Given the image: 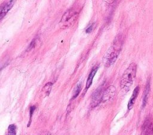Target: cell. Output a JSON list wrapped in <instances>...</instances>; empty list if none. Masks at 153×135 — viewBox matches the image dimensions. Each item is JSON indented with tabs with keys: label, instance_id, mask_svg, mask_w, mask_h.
Returning a JSON list of instances; mask_svg holds the SVG:
<instances>
[{
	"label": "cell",
	"instance_id": "obj_1",
	"mask_svg": "<svg viewBox=\"0 0 153 135\" xmlns=\"http://www.w3.org/2000/svg\"><path fill=\"white\" fill-rule=\"evenodd\" d=\"M123 45V37L121 34L117 35L114 39L111 46L107 51L104 56V62L106 67L114 64L121 51Z\"/></svg>",
	"mask_w": 153,
	"mask_h": 135
},
{
	"label": "cell",
	"instance_id": "obj_2",
	"mask_svg": "<svg viewBox=\"0 0 153 135\" xmlns=\"http://www.w3.org/2000/svg\"><path fill=\"white\" fill-rule=\"evenodd\" d=\"M136 67L137 66L135 63H131L121 77L120 87L125 92H127L130 90V87L133 84V80L136 76Z\"/></svg>",
	"mask_w": 153,
	"mask_h": 135
},
{
	"label": "cell",
	"instance_id": "obj_3",
	"mask_svg": "<svg viewBox=\"0 0 153 135\" xmlns=\"http://www.w3.org/2000/svg\"><path fill=\"white\" fill-rule=\"evenodd\" d=\"M103 93V90L102 86H100L99 88H97V90L93 93L91 103V105L93 107L96 106L102 101Z\"/></svg>",
	"mask_w": 153,
	"mask_h": 135
},
{
	"label": "cell",
	"instance_id": "obj_4",
	"mask_svg": "<svg viewBox=\"0 0 153 135\" xmlns=\"http://www.w3.org/2000/svg\"><path fill=\"white\" fill-rule=\"evenodd\" d=\"M116 89L114 86H110L106 88V89L103 91L102 101L106 102L107 101L112 99L115 95Z\"/></svg>",
	"mask_w": 153,
	"mask_h": 135
},
{
	"label": "cell",
	"instance_id": "obj_5",
	"mask_svg": "<svg viewBox=\"0 0 153 135\" xmlns=\"http://www.w3.org/2000/svg\"><path fill=\"white\" fill-rule=\"evenodd\" d=\"M14 4V1H8L2 4L0 7V20L11 10Z\"/></svg>",
	"mask_w": 153,
	"mask_h": 135
},
{
	"label": "cell",
	"instance_id": "obj_6",
	"mask_svg": "<svg viewBox=\"0 0 153 135\" xmlns=\"http://www.w3.org/2000/svg\"><path fill=\"white\" fill-rule=\"evenodd\" d=\"M139 86H136L133 92V93L130 97V99L128 101V103L127 105L128 109L130 110L133 108V106L135 103L136 99L137 97V95L139 94Z\"/></svg>",
	"mask_w": 153,
	"mask_h": 135
},
{
	"label": "cell",
	"instance_id": "obj_7",
	"mask_svg": "<svg viewBox=\"0 0 153 135\" xmlns=\"http://www.w3.org/2000/svg\"><path fill=\"white\" fill-rule=\"evenodd\" d=\"M142 135H153V128L149 120L145 121L143 125Z\"/></svg>",
	"mask_w": 153,
	"mask_h": 135
},
{
	"label": "cell",
	"instance_id": "obj_8",
	"mask_svg": "<svg viewBox=\"0 0 153 135\" xmlns=\"http://www.w3.org/2000/svg\"><path fill=\"white\" fill-rule=\"evenodd\" d=\"M76 12L72 11V10H69L68 11L66 12L62 17V18L60 21L61 23H68L69 21L72 22V19L76 15Z\"/></svg>",
	"mask_w": 153,
	"mask_h": 135
},
{
	"label": "cell",
	"instance_id": "obj_9",
	"mask_svg": "<svg viewBox=\"0 0 153 135\" xmlns=\"http://www.w3.org/2000/svg\"><path fill=\"white\" fill-rule=\"evenodd\" d=\"M98 70V67H96L94 68H93L91 72L90 73L89 75H88V77L87 78V82H86V86H85V89H88L90 86L92 84V82H93V77H94L97 71Z\"/></svg>",
	"mask_w": 153,
	"mask_h": 135
},
{
	"label": "cell",
	"instance_id": "obj_10",
	"mask_svg": "<svg viewBox=\"0 0 153 135\" xmlns=\"http://www.w3.org/2000/svg\"><path fill=\"white\" fill-rule=\"evenodd\" d=\"M149 91H150V84H149V81H148V83H146V85L145 86V89L143 94V99H142V108H144L147 103Z\"/></svg>",
	"mask_w": 153,
	"mask_h": 135
},
{
	"label": "cell",
	"instance_id": "obj_11",
	"mask_svg": "<svg viewBox=\"0 0 153 135\" xmlns=\"http://www.w3.org/2000/svg\"><path fill=\"white\" fill-rule=\"evenodd\" d=\"M6 135H16V126L14 124H10L8 126Z\"/></svg>",
	"mask_w": 153,
	"mask_h": 135
},
{
	"label": "cell",
	"instance_id": "obj_12",
	"mask_svg": "<svg viewBox=\"0 0 153 135\" xmlns=\"http://www.w3.org/2000/svg\"><path fill=\"white\" fill-rule=\"evenodd\" d=\"M81 90V83H78V84H77L75 90L74 94V95H73V96H72V99L76 98L78 96V95H79V93Z\"/></svg>",
	"mask_w": 153,
	"mask_h": 135
},
{
	"label": "cell",
	"instance_id": "obj_13",
	"mask_svg": "<svg viewBox=\"0 0 153 135\" xmlns=\"http://www.w3.org/2000/svg\"><path fill=\"white\" fill-rule=\"evenodd\" d=\"M51 86H52V83H48L45 85V86L44 87V90H45V93H50V92L51 91Z\"/></svg>",
	"mask_w": 153,
	"mask_h": 135
},
{
	"label": "cell",
	"instance_id": "obj_14",
	"mask_svg": "<svg viewBox=\"0 0 153 135\" xmlns=\"http://www.w3.org/2000/svg\"><path fill=\"white\" fill-rule=\"evenodd\" d=\"M36 107L35 106H32L30 108V113H29V124H28V126H29L30 124V121H31V119H32V114L35 109Z\"/></svg>",
	"mask_w": 153,
	"mask_h": 135
},
{
	"label": "cell",
	"instance_id": "obj_15",
	"mask_svg": "<svg viewBox=\"0 0 153 135\" xmlns=\"http://www.w3.org/2000/svg\"><path fill=\"white\" fill-rule=\"evenodd\" d=\"M92 29H93V24H91V25H90L89 27H88L87 28L85 32H86V33H90V32H91Z\"/></svg>",
	"mask_w": 153,
	"mask_h": 135
},
{
	"label": "cell",
	"instance_id": "obj_16",
	"mask_svg": "<svg viewBox=\"0 0 153 135\" xmlns=\"http://www.w3.org/2000/svg\"><path fill=\"white\" fill-rule=\"evenodd\" d=\"M35 40H32V42L30 43L29 46V49H32V48H33L35 46Z\"/></svg>",
	"mask_w": 153,
	"mask_h": 135
},
{
	"label": "cell",
	"instance_id": "obj_17",
	"mask_svg": "<svg viewBox=\"0 0 153 135\" xmlns=\"http://www.w3.org/2000/svg\"><path fill=\"white\" fill-rule=\"evenodd\" d=\"M41 135H51V134H49V133H45L44 134H41Z\"/></svg>",
	"mask_w": 153,
	"mask_h": 135
}]
</instances>
